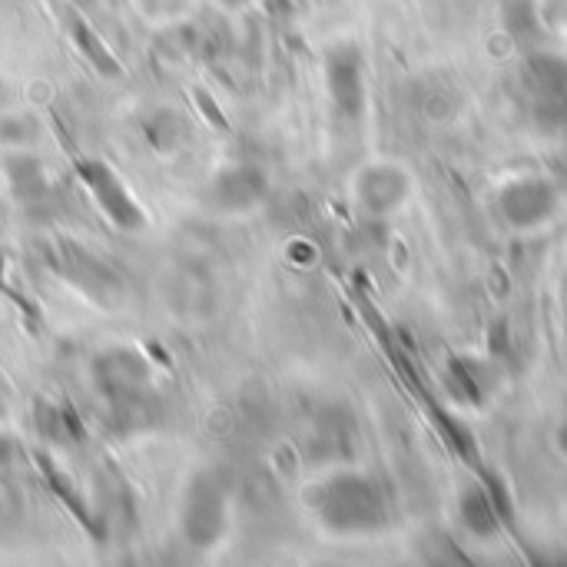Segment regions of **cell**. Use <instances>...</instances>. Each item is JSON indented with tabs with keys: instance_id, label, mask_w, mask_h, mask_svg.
I'll return each mask as SVG.
<instances>
[{
	"instance_id": "277c9868",
	"label": "cell",
	"mask_w": 567,
	"mask_h": 567,
	"mask_svg": "<svg viewBox=\"0 0 567 567\" xmlns=\"http://www.w3.org/2000/svg\"><path fill=\"white\" fill-rule=\"evenodd\" d=\"M266 193V176L256 166H226L209 183V203L223 213H246Z\"/></svg>"
},
{
	"instance_id": "ba28073f",
	"label": "cell",
	"mask_w": 567,
	"mask_h": 567,
	"mask_svg": "<svg viewBox=\"0 0 567 567\" xmlns=\"http://www.w3.org/2000/svg\"><path fill=\"white\" fill-rule=\"evenodd\" d=\"M146 140L159 150V153H173L179 143H183V120L173 113V110H156L150 120H146Z\"/></svg>"
},
{
	"instance_id": "5b68a950",
	"label": "cell",
	"mask_w": 567,
	"mask_h": 567,
	"mask_svg": "<svg viewBox=\"0 0 567 567\" xmlns=\"http://www.w3.org/2000/svg\"><path fill=\"white\" fill-rule=\"evenodd\" d=\"M329 90L339 103V110L355 113L362 106V76H359V56L352 47H339L329 53Z\"/></svg>"
},
{
	"instance_id": "7a4b0ae2",
	"label": "cell",
	"mask_w": 567,
	"mask_h": 567,
	"mask_svg": "<svg viewBox=\"0 0 567 567\" xmlns=\"http://www.w3.org/2000/svg\"><path fill=\"white\" fill-rule=\"evenodd\" d=\"M223 532H226V498L216 482L199 475L193 478L183 498V538L193 548L206 551L223 538Z\"/></svg>"
},
{
	"instance_id": "9c48e42d",
	"label": "cell",
	"mask_w": 567,
	"mask_h": 567,
	"mask_svg": "<svg viewBox=\"0 0 567 567\" xmlns=\"http://www.w3.org/2000/svg\"><path fill=\"white\" fill-rule=\"evenodd\" d=\"M223 7H239V3H246V0H219Z\"/></svg>"
},
{
	"instance_id": "6da1fadb",
	"label": "cell",
	"mask_w": 567,
	"mask_h": 567,
	"mask_svg": "<svg viewBox=\"0 0 567 567\" xmlns=\"http://www.w3.org/2000/svg\"><path fill=\"white\" fill-rule=\"evenodd\" d=\"M76 176H80V183L86 186V193L96 199V206L103 209V216H106L116 229H123V233H140V229L146 226V216H143L140 203L130 196L126 183L116 176V169H113L110 163L86 156V159L76 163Z\"/></svg>"
},
{
	"instance_id": "52a82bcc",
	"label": "cell",
	"mask_w": 567,
	"mask_h": 567,
	"mask_svg": "<svg viewBox=\"0 0 567 567\" xmlns=\"http://www.w3.org/2000/svg\"><path fill=\"white\" fill-rule=\"evenodd\" d=\"M73 43L80 47V53L93 63V70H100L103 76H123V66L120 60L106 50V43L83 23V20H73Z\"/></svg>"
},
{
	"instance_id": "3957f363",
	"label": "cell",
	"mask_w": 567,
	"mask_h": 567,
	"mask_svg": "<svg viewBox=\"0 0 567 567\" xmlns=\"http://www.w3.org/2000/svg\"><path fill=\"white\" fill-rule=\"evenodd\" d=\"M93 372H96L100 392L113 402L140 399V392H146V385H150V365L130 349H113V352L100 355Z\"/></svg>"
},
{
	"instance_id": "8992f818",
	"label": "cell",
	"mask_w": 567,
	"mask_h": 567,
	"mask_svg": "<svg viewBox=\"0 0 567 567\" xmlns=\"http://www.w3.org/2000/svg\"><path fill=\"white\" fill-rule=\"evenodd\" d=\"M7 179H10V189L17 193V199H23V203H37L40 196H50V179L33 156H10Z\"/></svg>"
}]
</instances>
